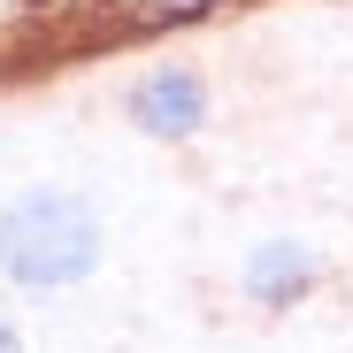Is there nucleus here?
I'll return each instance as SVG.
<instances>
[{"mask_svg": "<svg viewBox=\"0 0 353 353\" xmlns=\"http://www.w3.org/2000/svg\"><path fill=\"white\" fill-rule=\"evenodd\" d=\"M100 261V223L70 192H23L0 215V269L16 284H77Z\"/></svg>", "mask_w": 353, "mask_h": 353, "instance_id": "1", "label": "nucleus"}, {"mask_svg": "<svg viewBox=\"0 0 353 353\" xmlns=\"http://www.w3.org/2000/svg\"><path fill=\"white\" fill-rule=\"evenodd\" d=\"M300 276H307V254H292V246H269V254H254V292L300 284Z\"/></svg>", "mask_w": 353, "mask_h": 353, "instance_id": "3", "label": "nucleus"}, {"mask_svg": "<svg viewBox=\"0 0 353 353\" xmlns=\"http://www.w3.org/2000/svg\"><path fill=\"white\" fill-rule=\"evenodd\" d=\"M0 353H23V345H16V330H8V323H0Z\"/></svg>", "mask_w": 353, "mask_h": 353, "instance_id": "5", "label": "nucleus"}, {"mask_svg": "<svg viewBox=\"0 0 353 353\" xmlns=\"http://www.w3.org/2000/svg\"><path fill=\"white\" fill-rule=\"evenodd\" d=\"M123 8H139V16H200L208 0H123Z\"/></svg>", "mask_w": 353, "mask_h": 353, "instance_id": "4", "label": "nucleus"}, {"mask_svg": "<svg viewBox=\"0 0 353 353\" xmlns=\"http://www.w3.org/2000/svg\"><path fill=\"white\" fill-rule=\"evenodd\" d=\"M131 115H139V131H154V139H185L200 123V77H185V70L146 77L131 92Z\"/></svg>", "mask_w": 353, "mask_h": 353, "instance_id": "2", "label": "nucleus"}]
</instances>
